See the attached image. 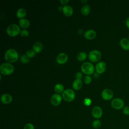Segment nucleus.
Masks as SVG:
<instances>
[{
    "mask_svg": "<svg viewBox=\"0 0 129 129\" xmlns=\"http://www.w3.org/2000/svg\"><path fill=\"white\" fill-rule=\"evenodd\" d=\"M5 60L8 62H14L18 58V54L14 49H9L5 54Z\"/></svg>",
    "mask_w": 129,
    "mask_h": 129,
    "instance_id": "obj_1",
    "label": "nucleus"
},
{
    "mask_svg": "<svg viewBox=\"0 0 129 129\" xmlns=\"http://www.w3.org/2000/svg\"><path fill=\"white\" fill-rule=\"evenodd\" d=\"M14 71V68L12 64L9 62L3 63L0 67V72L2 74L9 75L12 74Z\"/></svg>",
    "mask_w": 129,
    "mask_h": 129,
    "instance_id": "obj_2",
    "label": "nucleus"
},
{
    "mask_svg": "<svg viewBox=\"0 0 129 129\" xmlns=\"http://www.w3.org/2000/svg\"><path fill=\"white\" fill-rule=\"evenodd\" d=\"M20 32V28L19 26L16 24H10L7 29V34L12 37L17 36Z\"/></svg>",
    "mask_w": 129,
    "mask_h": 129,
    "instance_id": "obj_3",
    "label": "nucleus"
},
{
    "mask_svg": "<svg viewBox=\"0 0 129 129\" xmlns=\"http://www.w3.org/2000/svg\"><path fill=\"white\" fill-rule=\"evenodd\" d=\"M62 97L67 102L72 101L75 97V93L71 89L64 90L62 93Z\"/></svg>",
    "mask_w": 129,
    "mask_h": 129,
    "instance_id": "obj_4",
    "label": "nucleus"
},
{
    "mask_svg": "<svg viewBox=\"0 0 129 129\" xmlns=\"http://www.w3.org/2000/svg\"><path fill=\"white\" fill-rule=\"evenodd\" d=\"M82 71L86 75H91L94 72L93 65L89 62H84L81 67Z\"/></svg>",
    "mask_w": 129,
    "mask_h": 129,
    "instance_id": "obj_5",
    "label": "nucleus"
},
{
    "mask_svg": "<svg viewBox=\"0 0 129 129\" xmlns=\"http://www.w3.org/2000/svg\"><path fill=\"white\" fill-rule=\"evenodd\" d=\"M111 106L116 110L122 109L124 106V102L121 98H115L111 101Z\"/></svg>",
    "mask_w": 129,
    "mask_h": 129,
    "instance_id": "obj_6",
    "label": "nucleus"
},
{
    "mask_svg": "<svg viewBox=\"0 0 129 129\" xmlns=\"http://www.w3.org/2000/svg\"><path fill=\"white\" fill-rule=\"evenodd\" d=\"M101 56L102 54L100 51L97 50H94L89 52L88 58L91 61L95 62L99 61L101 59Z\"/></svg>",
    "mask_w": 129,
    "mask_h": 129,
    "instance_id": "obj_7",
    "label": "nucleus"
},
{
    "mask_svg": "<svg viewBox=\"0 0 129 129\" xmlns=\"http://www.w3.org/2000/svg\"><path fill=\"white\" fill-rule=\"evenodd\" d=\"M101 96L105 100H111L113 96L112 91L109 89H105L101 92Z\"/></svg>",
    "mask_w": 129,
    "mask_h": 129,
    "instance_id": "obj_8",
    "label": "nucleus"
},
{
    "mask_svg": "<svg viewBox=\"0 0 129 129\" xmlns=\"http://www.w3.org/2000/svg\"><path fill=\"white\" fill-rule=\"evenodd\" d=\"M50 102L53 105L58 106L61 102V97L59 94L55 93L51 96Z\"/></svg>",
    "mask_w": 129,
    "mask_h": 129,
    "instance_id": "obj_9",
    "label": "nucleus"
},
{
    "mask_svg": "<svg viewBox=\"0 0 129 129\" xmlns=\"http://www.w3.org/2000/svg\"><path fill=\"white\" fill-rule=\"evenodd\" d=\"M103 114L102 108L99 106H95L92 110V115L95 118H100Z\"/></svg>",
    "mask_w": 129,
    "mask_h": 129,
    "instance_id": "obj_10",
    "label": "nucleus"
},
{
    "mask_svg": "<svg viewBox=\"0 0 129 129\" xmlns=\"http://www.w3.org/2000/svg\"><path fill=\"white\" fill-rule=\"evenodd\" d=\"M95 69L98 74H102L106 69V64L104 61H99L96 64Z\"/></svg>",
    "mask_w": 129,
    "mask_h": 129,
    "instance_id": "obj_11",
    "label": "nucleus"
},
{
    "mask_svg": "<svg viewBox=\"0 0 129 129\" xmlns=\"http://www.w3.org/2000/svg\"><path fill=\"white\" fill-rule=\"evenodd\" d=\"M119 45L124 50H129V40L127 38H122L119 41Z\"/></svg>",
    "mask_w": 129,
    "mask_h": 129,
    "instance_id": "obj_12",
    "label": "nucleus"
},
{
    "mask_svg": "<svg viewBox=\"0 0 129 129\" xmlns=\"http://www.w3.org/2000/svg\"><path fill=\"white\" fill-rule=\"evenodd\" d=\"M68 59V55L63 52L59 53L56 57V61L59 64H63L67 62Z\"/></svg>",
    "mask_w": 129,
    "mask_h": 129,
    "instance_id": "obj_13",
    "label": "nucleus"
},
{
    "mask_svg": "<svg viewBox=\"0 0 129 129\" xmlns=\"http://www.w3.org/2000/svg\"><path fill=\"white\" fill-rule=\"evenodd\" d=\"M1 102L4 104H9L12 101L13 98L11 95L6 93L1 96Z\"/></svg>",
    "mask_w": 129,
    "mask_h": 129,
    "instance_id": "obj_14",
    "label": "nucleus"
},
{
    "mask_svg": "<svg viewBox=\"0 0 129 129\" xmlns=\"http://www.w3.org/2000/svg\"><path fill=\"white\" fill-rule=\"evenodd\" d=\"M96 32L94 30L92 29L88 30L85 31L84 35L85 38L90 40L94 39L96 37Z\"/></svg>",
    "mask_w": 129,
    "mask_h": 129,
    "instance_id": "obj_15",
    "label": "nucleus"
},
{
    "mask_svg": "<svg viewBox=\"0 0 129 129\" xmlns=\"http://www.w3.org/2000/svg\"><path fill=\"white\" fill-rule=\"evenodd\" d=\"M62 10L64 15L67 17L71 16L73 13V9L72 7L69 5H64L62 7Z\"/></svg>",
    "mask_w": 129,
    "mask_h": 129,
    "instance_id": "obj_16",
    "label": "nucleus"
},
{
    "mask_svg": "<svg viewBox=\"0 0 129 129\" xmlns=\"http://www.w3.org/2000/svg\"><path fill=\"white\" fill-rule=\"evenodd\" d=\"M82 85H83V83L81 80L76 79V80H75L73 83L72 86L75 90H79L81 88Z\"/></svg>",
    "mask_w": 129,
    "mask_h": 129,
    "instance_id": "obj_17",
    "label": "nucleus"
},
{
    "mask_svg": "<svg viewBox=\"0 0 129 129\" xmlns=\"http://www.w3.org/2000/svg\"><path fill=\"white\" fill-rule=\"evenodd\" d=\"M33 49L36 53H39L40 52L43 48V44L40 42H36L33 45Z\"/></svg>",
    "mask_w": 129,
    "mask_h": 129,
    "instance_id": "obj_18",
    "label": "nucleus"
},
{
    "mask_svg": "<svg viewBox=\"0 0 129 129\" xmlns=\"http://www.w3.org/2000/svg\"><path fill=\"white\" fill-rule=\"evenodd\" d=\"M19 24L20 26L23 28H27L30 25L29 21L25 18H22L20 19L19 21Z\"/></svg>",
    "mask_w": 129,
    "mask_h": 129,
    "instance_id": "obj_19",
    "label": "nucleus"
},
{
    "mask_svg": "<svg viewBox=\"0 0 129 129\" xmlns=\"http://www.w3.org/2000/svg\"><path fill=\"white\" fill-rule=\"evenodd\" d=\"M16 15L18 18H20V19H22L26 16V11L24 8H20L17 10Z\"/></svg>",
    "mask_w": 129,
    "mask_h": 129,
    "instance_id": "obj_20",
    "label": "nucleus"
},
{
    "mask_svg": "<svg viewBox=\"0 0 129 129\" xmlns=\"http://www.w3.org/2000/svg\"><path fill=\"white\" fill-rule=\"evenodd\" d=\"M90 7L88 5H85L82 7L81 10V13L84 15H87L90 13Z\"/></svg>",
    "mask_w": 129,
    "mask_h": 129,
    "instance_id": "obj_21",
    "label": "nucleus"
},
{
    "mask_svg": "<svg viewBox=\"0 0 129 129\" xmlns=\"http://www.w3.org/2000/svg\"><path fill=\"white\" fill-rule=\"evenodd\" d=\"M54 91L57 93H62L64 91V87L61 84H57L54 86Z\"/></svg>",
    "mask_w": 129,
    "mask_h": 129,
    "instance_id": "obj_22",
    "label": "nucleus"
},
{
    "mask_svg": "<svg viewBox=\"0 0 129 129\" xmlns=\"http://www.w3.org/2000/svg\"><path fill=\"white\" fill-rule=\"evenodd\" d=\"M87 57V53L85 52H80L77 55V59L79 61H83Z\"/></svg>",
    "mask_w": 129,
    "mask_h": 129,
    "instance_id": "obj_23",
    "label": "nucleus"
},
{
    "mask_svg": "<svg viewBox=\"0 0 129 129\" xmlns=\"http://www.w3.org/2000/svg\"><path fill=\"white\" fill-rule=\"evenodd\" d=\"M101 125V122L100 120L96 119L92 123V126L95 128H98Z\"/></svg>",
    "mask_w": 129,
    "mask_h": 129,
    "instance_id": "obj_24",
    "label": "nucleus"
},
{
    "mask_svg": "<svg viewBox=\"0 0 129 129\" xmlns=\"http://www.w3.org/2000/svg\"><path fill=\"white\" fill-rule=\"evenodd\" d=\"M36 54V52L34 51L33 49H30L27 51L26 52V55L29 57V58H32Z\"/></svg>",
    "mask_w": 129,
    "mask_h": 129,
    "instance_id": "obj_25",
    "label": "nucleus"
},
{
    "mask_svg": "<svg viewBox=\"0 0 129 129\" xmlns=\"http://www.w3.org/2000/svg\"><path fill=\"white\" fill-rule=\"evenodd\" d=\"M20 60L22 63H27L28 62H29V57H28L26 55H22L21 57Z\"/></svg>",
    "mask_w": 129,
    "mask_h": 129,
    "instance_id": "obj_26",
    "label": "nucleus"
},
{
    "mask_svg": "<svg viewBox=\"0 0 129 129\" xmlns=\"http://www.w3.org/2000/svg\"><path fill=\"white\" fill-rule=\"evenodd\" d=\"M122 111L125 115H129V106H124L122 109Z\"/></svg>",
    "mask_w": 129,
    "mask_h": 129,
    "instance_id": "obj_27",
    "label": "nucleus"
},
{
    "mask_svg": "<svg viewBox=\"0 0 129 129\" xmlns=\"http://www.w3.org/2000/svg\"><path fill=\"white\" fill-rule=\"evenodd\" d=\"M92 81V78L90 76H86L84 79V82L86 84H89Z\"/></svg>",
    "mask_w": 129,
    "mask_h": 129,
    "instance_id": "obj_28",
    "label": "nucleus"
},
{
    "mask_svg": "<svg viewBox=\"0 0 129 129\" xmlns=\"http://www.w3.org/2000/svg\"><path fill=\"white\" fill-rule=\"evenodd\" d=\"M24 129H34V126L31 123H27L25 125Z\"/></svg>",
    "mask_w": 129,
    "mask_h": 129,
    "instance_id": "obj_29",
    "label": "nucleus"
},
{
    "mask_svg": "<svg viewBox=\"0 0 129 129\" xmlns=\"http://www.w3.org/2000/svg\"><path fill=\"white\" fill-rule=\"evenodd\" d=\"M20 34L22 37H27L29 35V32L26 29H23L20 32Z\"/></svg>",
    "mask_w": 129,
    "mask_h": 129,
    "instance_id": "obj_30",
    "label": "nucleus"
},
{
    "mask_svg": "<svg viewBox=\"0 0 129 129\" xmlns=\"http://www.w3.org/2000/svg\"><path fill=\"white\" fill-rule=\"evenodd\" d=\"M91 104V100L90 98H86L84 100V104L86 106H89Z\"/></svg>",
    "mask_w": 129,
    "mask_h": 129,
    "instance_id": "obj_31",
    "label": "nucleus"
},
{
    "mask_svg": "<svg viewBox=\"0 0 129 129\" xmlns=\"http://www.w3.org/2000/svg\"><path fill=\"white\" fill-rule=\"evenodd\" d=\"M82 77H83V74L80 72H77L76 74V78L77 79L81 80V79L82 78Z\"/></svg>",
    "mask_w": 129,
    "mask_h": 129,
    "instance_id": "obj_32",
    "label": "nucleus"
},
{
    "mask_svg": "<svg viewBox=\"0 0 129 129\" xmlns=\"http://www.w3.org/2000/svg\"><path fill=\"white\" fill-rule=\"evenodd\" d=\"M125 25L126 27L129 29V17L125 21Z\"/></svg>",
    "mask_w": 129,
    "mask_h": 129,
    "instance_id": "obj_33",
    "label": "nucleus"
},
{
    "mask_svg": "<svg viewBox=\"0 0 129 129\" xmlns=\"http://www.w3.org/2000/svg\"><path fill=\"white\" fill-rule=\"evenodd\" d=\"M68 2H69L68 0V1H63V0H60V2L62 4H63V5L67 4Z\"/></svg>",
    "mask_w": 129,
    "mask_h": 129,
    "instance_id": "obj_34",
    "label": "nucleus"
},
{
    "mask_svg": "<svg viewBox=\"0 0 129 129\" xmlns=\"http://www.w3.org/2000/svg\"><path fill=\"white\" fill-rule=\"evenodd\" d=\"M81 2H84V3H86V2H87V1H86V0L85 1H81Z\"/></svg>",
    "mask_w": 129,
    "mask_h": 129,
    "instance_id": "obj_35",
    "label": "nucleus"
},
{
    "mask_svg": "<svg viewBox=\"0 0 129 129\" xmlns=\"http://www.w3.org/2000/svg\"><path fill=\"white\" fill-rule=\"evenodd\" d=\"M128 39L129 40V35H128Z\"/></svg>",
    "mask_w": 129,
    "mask_h": 129,
    "instance_id": "obj_36",
    "label": "nucleus"
},
{
    "mask_svg": "<svg viewBox=\"0 0 129 129\" xmlns=\"http://www.w3.org/2000/svg\"><path fill=\"white\" fill-rule=\"evenodd\" d=\"M128 106H129V102H128Z\"/></svg>",
    "mask_w": 129,
    "mask_h": 129,
    "instance_id": "obj_37",
    "label": "nucleus"
}]
</instances>
